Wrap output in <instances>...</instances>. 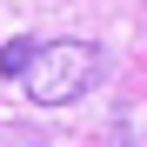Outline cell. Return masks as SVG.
<instances>
[{
  "instance_id": "obj_1",
  "label": "cell",
  "mask_w": 147,
  "mask_h": 147,
  "mask_svg": "<svg viewBox=\"0 0 147 147\" xmlns=\"http://www.w3.org/2000/svg\"><path fill=\"white\" fill-rule=\"evenodd\" d=\"M100 74H107V54L94 40H40L34 60H27V74H20V87H27V100H40V107H67V100H80L87 87H100Z\"/></svg>"
},
{
  "instance_id": "obj_2",
  "label": "cell",
  "mask_w": 147,
  "mask_h": 147,
  "mask_svg": "<svg viewBox=\"0 0 147 147\" xmlns=\"http://www.w3.org/2000/svg\"><path fill=\"white\" fill-rule=\"evenodd\" d=\"M34 47H40V40H27V34L7 40V47H0V74H7V80H20V74H27V60H34Z\"/></svg>"
}]
</instances>
